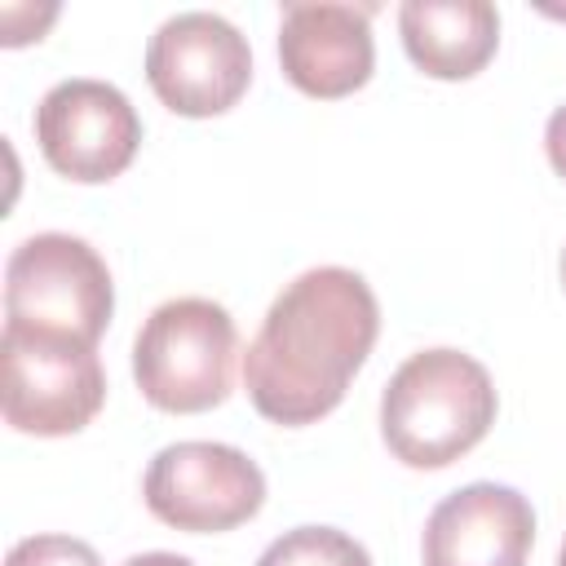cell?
<instances>
[{
  "instance_id": "cell-5",
  "label": "cell",
  "mask_w": 566,
  "mask_h": 566,
  "mask_svg": "<svg viewBox=\"0 0 566 566\" xmlns=\"http://www.w3.org/2000/svg\"><path fill=\"white\" fill-rule=\"evenodd\" d=\"M106 398V371L97 345L13 327L0 336V402L18 433L66 438L80 433Z\"/></svg>"
},
{
  "instance_id": "cell-4",
  "label": "cell",
  "mask_w": 566,
  "mask_h": 566,
  "mask_svg": "<svg viewBox=\"0 0 566 566\" xmlns=\"http://www.w3.org/2000/svg\"><path fill=\"white\" fill-rule=\"evenodd\" d=\"M115 310L111 270L75 234H31L4 265V323L97 345Z\"/></svg>"
},
{
  "instance_id": "cell-12",
  "label": "cell",
  "mask_w": 566,
  "mask_h": 566,
  "mask_svg": "<svg viewBox=\"0 0 566 566\" xmlns=\"http://www.w3.org/2000/svg\"><path fill=\"white\" fill-rule=\"evenodd\" d=\"M256 566H371V557L354 535L336 526H296L283 531L256 557Z\"/></svg>"
},
{
  "instance_id": "cell-16",
  "label": "cell",
  "mask_w": 566,
  "mask_h": 566,
  "mask_svg": "<svg viewBox=\"0 0 566 566\" xmlns=\"http://www.w3.org/2000/svg\"><path fill=\"white\" fill-rule=\"evenodd\" d=\"M562 287H566V248H562Z\"/></svg>"
},
{
  "instance_id": "cell-17",
  "label": "cell",
  "mask_w": 566,
  "mask_h": 566,
  "mask_svg": "<svg viewBox=\"0 0 566 566\" xmlns=\"http://www.w3.org/2000/svg\"><path fill=\"white\" fill-rule=\"evenodd\" d=\"M557 566H566V539H562V553H557Z\"/></svg>"
},
{
  "instance_id": "cell-1",
  "label": "cell",
  "mask_w": 566,
  "mask_h": 566,
  "mask_svg": "<svg viewBox=\"0 0 566 566\" xmlns=\"http://www.w3.org/2000/svg\"><path fill=\"white\" fill-rule=\"evenodd\" d=\"M380 332L376 292L358 270L318 265L296 274L270 305L243 354L252 407L274 424H314L340 407Z\"/></svg>"
},
{
  "instance_id": "cell-7",
  "label": "cell",
  "mask_w": 566,
  "mask_h": 566,
  "mask_svg": "<svg viewBox=\"0 0 566 566\" xmlns=\"http://www.w3.org/2000/svg\"><path fill=\"white\" fill-rule=\"evenodd\" d=\"M146 80L168 111L208 119L248 93L252 49L221 13H172L146 44Z\"/></svg>"
},
{
  "instance_id": "cell-8",
  "label": "cell",
  "mask_w": 566,
  "mask_h": 566,
  "mask_svg": "<svg viewBox=\"0 0 566 566\" xmlns=\"http://www.w3.org/2000/svg\"><path fill=\"white\" fill-rule=\"evenodd\" d=\"M35 142L53 172L97 186L133 164L142 146V119L115 84L62 80L35 106Z\"/></svg>"
},
{
  "instance_id": "cell-11",
  "label": "cell",
  "mask_w": 566,
  "mask_h": 566,
  "mask_svg": "<svg viewBox=\"0 0 566 566\" xmlns=\"http://www.w3.org/2000/svg\"><path fill=\"white\" fill-rule=\"evenodd\" d=\"M407 57L433 80H469L500 49V9L486 0H402Z\"/></svg>"
},
{
  "instance_id": "cell-14",
  "label": "cell",
  "mask_w": 566,
  "mask_h": 566,
  "mask_svg": "<svg viewBox=\"0 0 566 566\" xmlns=\"http://www.w3.org/2000/svg\"><path fill=\"white\" fill-rule=\"evenodd\" d=\"M544 150H548V164L557 177H566V106H557L548 115V128H544Z\"/></svg>"
},
{
  "instance_id": "cell-3",
  "label": "cell",
  "mask_w": 566,
  "mask_h": 566,
  "mask_svg": "<svg viewBox=\"0 0 566 566\" xmlns=\"http://www.w3.org/2000/svg\"><path fill=\"white\" fill-rule=\"evenodd\" d=\"M239 332L226 305L208 296L164 301L133 340V380L142 398L172 416L226 402L234 380Z\"/></svg>"
},
{
  "instance_id": "cell-2",
  "label": "cell",
  "mask_w": 566,
  "mask_h": 566,
  "mask_svg": "<svg viewBox=\"0 0 566 566\" xmlns=\"http://www.w3.org/2000/svg\"><path fill=\"white\" fill-rule=\"evenodd\" d=\"M491 371L460 349L411 354L380 394V438L411 469H447L495 424Z\"/></svg>"
},
{
  "instance_id": "cell-6",
  "label": "cell",
  "mask_w": 566,
  "mask_h": 566,
  "mask_svg": "<svg viewBox=\"0 0 566 566\" xmlns=\"http://www.w3.org/2000/svg\"><path fill=\"white\" fill-rule=\"evenodd\" d=\"M146 509L177 531L217 535L261 513L265 473L226 442H172L142 478Z\"/></svg>"
},
{
  "instance_id": "cell-13",
  "label": "cell",
  "mask_w": 566,
  "mask_h": 566,
  "mask_svg": "<svg viewBox=\"0 0 566 566\" xmlns=\"http://www.w3.org/2000/svg\"><path fill=\"white\" fill-rule=\"evenodd\" d=\"M4 566H102V557L75 535H31L9 548Z\"/></svg>"
},
{
  "instance_id": "cell-10",
  "label": "cell",
  "mask_w": 566,
  "mask_h": 566,
  "mask_svg": "<svg viewBox=\"0 0 566 566\" xmlns=\"http://www.w3.org/2000/svg\"><path fill=\"white\" fill-rule=\"evenodd\" d=\"M283 75L305 97H349L371 80L376 40L363 4H283L279 22Z\"/></svg>"
},
{
  "instance_id": "cell-9",
  "label": "cell",
  "mask_w": 566,
  "mask_h": 566,
  "mask_svg": "<svg viewBox=\"0 0 566 566\" xmlns=\"http://www.w3.org/2000/svg\"><path fill=\"white\" fill-rule=\"evenodd\" d=\"M535 544V509L500 482L451 491L424 522V566H526Z\"/></svg>"
},
{
  "instance_id": "cell-15",
  "label": "cell",
  "mask_w": 566,
  "mask_h": 566,
  "mask_svg": "<svg viewBox=\"0 0 566 566\" xmlns=\"http://www.w3.org/2000/svg\"><path fill=\"white\" fill-rule=\"evenodd\" d=\"M124 566H195V562L181 557V553H137V557H128Z\"/></svg>"
}]
</instances>
